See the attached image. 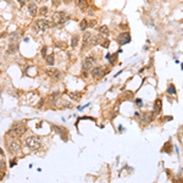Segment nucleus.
Here are the masks:
<instances>
[{"mask_svg": "<svg viewBox=\"0 0 183 183\" xmlns=\"http://www.w3.org/2000/svg\"><path fill=\"white\" fill-rule=\"evenodd\" d=\"M94 66H95V59L94 58L87 56V58L83 60V72H87L89 70H92Z\"/></svg>", "mask_w": 183, "mask_h": 183, "instance_id": "8", "label": "nucleus"}, {"mask_svg": "<svg viewBox=\"0 0 183 183\" xmlns=\"http://www.w3.org/2000/svg\"><path fill=\"white\" fill-rule=\"evenodd\" d=\"M92 76L94 78H101L104 76V68L101 66H95L92 68Z\"/></svg>", "mask_w": 183, "mask_h": 183, "instance_id": "10", "label": "nucleus"}, {"mask_svg": "<svg viewBox=\"0 0 183 183\" xmlns=\"http://www.w3.org/2000/svg\"><path fill=\"white\" fill-rule=\"evenodd\" d=\"M39 1H40V0H32V3H35V4L39 3Z\"/></svg>", "mask_w": 183, "mask_h": 183, "instance_id": "32", "label": "nucleus"}, {"mask_svg": "<svg viewBox=\"0 0 183 183\" xmlns=\"http://www.w3.org/2000/svg\"><path fill=\"white\" fill-rule=\"evenodd\" d=\"M0 155H3V150L1 149H0Z\"/></svg>", "mask_w": 183, "mask_h": 183, "instance_id": "33", "label": "nucleus"}, {"mask_svg": "<svg viewBox=\"0 0 183 183\" xmlns=\"http://www.w3.org/2000/svg\"><path fill=\"white\" fill-rule=\"evenodd\" d=\"M68 96L71 98V99H73V100H76V101H78L79 99H81V93L79 92H70L68 93Z\"/></svg>", "mask_w": 183, "mask_h": 183, "instance_id": "15", "label": "nucleus"}, {"mask_svg": "<svg viewBox=\"0 0 183 183\" xmlns=\"http://www.w3.org/2000/svg\"><path fill=\"white\" fill-rule=\"evenodd\" d=\"M120 28H121V30L127 31V30H128V26H127V24H126V23H121V24H120Z\"/></svg>", "mask_w": 183, "mask_h": 183, "instance_id": "27", "label": "nucleus"}, {"mask_svg": "<svg viewBox=\"0 0 183 183\" xmlns=\"http://www.w3.org/2000/svg\"><path fill=\"white\" fill-rule=\"evenodd\" d=\"M94 37H95V34L91 33V32H85L84 35H83V48H82V50H85V49L95 45Z\"/></svg>", "mask_w": 183, "mask_h": 183, "instance_id": "3", "label": "nucleus"}, {"mask_svg": "<svg viewBox=\"0 0 183 183\" xmlns=\"http://www.w3.org/2000/svg\"><path fill=\"white\" fill-rule=\"evenodd\" d=\"M88 27H89V22H88L85 18H84V20H82V21H81V23H79V28H81V31H85Z\"/></svg>", "mask_w": 183, "mask_h": 183, "instance_id": "18", "label": "nucleus"}, {"mask_svg": "<svg viewBox=\"0 0 183 183\" xmlns=\"http://www.w3.org/2000/svg\"><path fill=\"white\" fill-rule=\"evenodd\" d=\"M4 1H6V3H10V1H11V0H4Z\"/></svg>", "mask_w": 183, "mask_h": 183, "instance_id": "34", "label": "nucleus"}, {"mask_svg": "<svg viewBox=\"0 0 183 183\" xmlns=\"http://www.w3.org/2000/svg\"><path fill=\"white\" fill-rule=\"evenodd\" d=\"M167 94H170V95H174V94H176V88H174V85H173V84H169Z\"/></svg>", "mask_w": 183, "mask_h": 183, "instance_id": "20", "label": "nucleus"}, {"mask_svg": "<svg viewBox=\"0 0 183 183\" xmlns=\"http://www.w3.org/2000/svg\"><path fill=\"white\" fill-rule=\"evenodd\" d=\"M116 42L119 43L120 45H126V44L131 43V35H129L128 32H123V33H121V34L117 35Z\"/></svg>", "mask_w": 183, "mask_h": 183, "instance_id": "7", "label": "nucleus"}, {"mask_svg": "<svg viewBox=\"0 0 183 183\" xmlns=\"http://www.w3.org/2000/svg\"><path fill=\"white\" fill-rule=\"evenodd\" d=\"M24 143H26V145L30 149H32V150L38 149V148H40V145H42V144H40V139H39V138H37V137H28V138H26Z\"/></svg>", "mask_w": 183, "mask_h": 183, "instance_id": "5", "label": "nucleus"}, {"mask_svg": "<svg viewBox=\"0 0 183 183\" xmlns=\"http://www.w3.org/2000/svg\"><path fill=\"white\" fill-rule=\"evenodd\" d=\"M109 61H110V64H111V65H115V62H116V61H117V54H110V58L108 59Z\"/></svg>", "mask_w": 183, "mask_h": 183, "instance_id": "21", "label": "nucleus"}, {"mask_svg": "<svg viewBox=\"0 0 183 183\" xmlns=\"http://www.w3.org/2000/svg\"><path fill=\"white\" fill-rule=\"evenodd\" d=\"M142 103H143V101H142V99H136V104H137L138 108H142V105H143Z\"/></svg>", "mask_w": 183, "mask_h": 183, "instance_id": "26", "label": "nucleus"}, {"mask_svg": "<svg viewBox=\"0 0 183 183\" xmlns=\"http://www.w3.org/2000/svg\"><path fill=\"white\" fill-rule=\"evenodd\" d=\"M78 42H79V35L78 34L72 35V38H71V47L76 48L77 45H78Z\"/></svg>", "mask_w": 183, "mask_h": 183, "instance_id": "16", "label": "nucleus"}, {"mask_svg": "<svg viewBox=\"0 0 183 183\" xmlns=\"http://www.w3.org/2000/svg\"><path fill=\"white\" fill-rule=\"evenodd\" d=\"M27 7H28V12H30V15L32 16V17H35L37 14H38V11H39L38 6H37V4L35 3H30Z\"/></svg>", "mask_w": 183, "mask_h": 183, "instance_id": "11", "label": "nucleus"}, {"mask_svg": "<svg viewBox=\"0 0 183 183\" xmlns=\"http://www.w3.org/2000/svg\"><path fill=\"white\" fill-rule=\"evenodd\" d=\"M67 20H68V17H67L66 12H64V11L54 12V14H52V17H51V21H52V23H54L55 26H59V24L65 23Z\"/></svg>", "mask_w": 183, "mask_h": 183, "instance_id": "2", "label": "nucleus"}, {"mask_svg": "<svg viewBox=\"0 0 183 183\" xmlns=\"http://www.w3.org/2000/svg\"><path fill=\"white\" fill-rule=\"evenodd\" d=\"M50 103L51 104H54V105H56V103H58V100L60 99V93H52V94L50 95Z\"/></svg>", "mask_w": 183, "mask_h": 183, "instance_id": "14", "label": "nucleus"}, {"mask_svg": "<svg viewBox=\"0 0 183 183\" xmlns=\"http://www.w3.org/2000/svg\"><path fill=\"white\" fill-rule=\"evenodd\" d=\"M161 106H162V101L160 99H156L154 103V109H153V113H160L161 111Z\"/></svg>", "mask_w": 183, "mask_h": 183, "instance_id": "13", "label": "nucleus"}, {"mask_svg": "<svg viewBox=\"0 0 183 183\" xmlns=\"http://www.w3.org/2000/svg\"><path fill=\"white\" fill-rule=\"evenodd\" d=\"M48 7L47 6H42V7H40V9H39V11H38V14L40 15V16H45V14H48Z\"/></svg>", "mask_w": 183, "mask_h": 183, "instance_id": "22", "label": "nucleus"}, {"mask_svg": "<svg viewBox=\"0 0 183 183\" xmlns=\"http://www.w3.org/2000/svg\"><path fill=\"white\" fill-rule=\"evenodd\" d=\"M24 131H26L24 125L21 123V122H16V123H14V126H12L11 129L9 131V136L17 138L20 136H22V134L24 133Z\"/></svg>", "mask_w": 183, "mask_h": 183, "instance_id": "1", "label": "nucleus"}, {"mask_svg": "<svg viewBox=\"0 0 183 183\" xmlns=\"http://www.w3.org/2000/svg\"><path fill=\"white\" fill-rule=\"evenodd\" d=\"M45 54H47V47H43V49H42V55L44 56V58L47 56Z\"/></svg>", "mask_w": 183, "mask_h": 183, "instance_id": "29", "label": "nucleus"}, {"mask_svg": "<svg viewBox=\"0 0 183 183\" xmlns=\"http://www.w3.org/2000/svg\"><path fill=\"white\" fill-rule=\"evenodd\" d=\"M165 120H166V121H171V120H172V117H171V116H167V117H165Z\"/></svg>", "mask_w": 183, "mask_h": 183, "instance_id": "31", "label": "nucleus"}, {"mask_svg": "<svg viewBox=\"0 0 183 183\" xmlns=\"http://www.w3.org/2000/svg\"><path fill=\"white\" fill-rule=\"evenodd\" d=\"M64 3H66V4H70V3H72V1H75V0H62Z\"/></svg>", "mask_w": 183, "mask_h": 183, "instance_id": "30", "label": "nucleus"}, {"mask_svg": "<svg viewBox=\"0 0 183 183\" xmlns=\"http://www.w3.org/2000/svg\"><path fill=\"white\" fill-rule=\"evenodd\" d=\"M45 61H47V65H54V55L50 54V55H48L45 56Z\"/></svg>", "mask_w": 183, "mask_h": 183, "instance_id": "19", "label": "nucleus"}, {"mask_svg": "<svg viewBox=\"0 0 183 183\" xmlns=\"http://www.w3.org/2000/svg\"><path fill=\"white\" fill-rule=\"evenodd\" d=\"M170 146H171V144H170V142H169V143L166 144V146H165V148H162V152H166L167 154H170V153H171V150H170Z\"/></svg>", "mask_w": 183, "mask_h": 183, "instance_id": "25", "label": "nucleus"}, {"mask_svg": "<svg viewBox=\"0 0 183 183\" xmlns=\"http://www.w3.org/2000/svg\"><path fill=\"white\" fill-rule=\"evenodd\" d=\"M7 148L11 153L14 154H18L21 152V143H20L18 139H12L9 142V144H7Z\"/></svg>", "mask_w": 183, "mask_h": 183, "instance_id": "6", "label": "nucleus"}, {"mask_svg": "<svg viewBox=\"0 0 183 183\" xmlns=\"http://www.w3.org/2000/svg\"><path fill=\"white\" fill-rule=\"evenodd\" d=\"M75 3H76V5L78 6L79 10L85 11V10L88 9V3H87V0H75Z\"/></svg>", "mask_w": 183, "mask_h": 183, "instance_id": "12", "label": "nucleus"}, {"mask_svg": "<svg viewBox=\"0 0 183 183\" xmlns=\"http://www.w3.org/2000/svg\"><path fill=\"white\" fill-rule=\"evenodd\" d=\"M61 3V0H52V5L54 6H59Z\"/></svg>", "mask_w": 183, "mask_h": 183, "instance_id": "28", "label": "nucleus"}, {"mask_svg": "<svg viewBox=\"0 0 183 183\" xmlns=\"http://www.w3.org/2000/svg\"><path fill=\"white\" fill-rule=\"evenodd\" d=\"M54 26L55 24L52 22L48 21V20H44V18L37 20V21L34 22V27L37 28V30H39V31H45V30H48V28H51Z\"/></svg>", "mask_w": 183, "mask_h": 183, "instance_id": "4", "label": "nucleus"}, {"mask_svg": "<svg viewBox=\"0 0 183 183\" xmlns=\"http://www.w3.org/2000/svg\"><path fill=\"white\" fill-rule=\"evenodd\" d=\"M54 129H55L56 132H59V134H64V133H67V131H66V129H65L64 127H59V126H58V127H54Z\"/></svg>", "mask_w": 183, "mask_h": 183, "instance_id": "23", "label": "nucleus"}, {"mask_svg": "<svg viewBox=\"0 0 183 183\" xmlns=\"http://www.w3.org/2000/svg\"><path fill=\"white\" fill-rule=\"evenodd\" d=\"M181 68H182V70H183V64H182V66H181Z\"/></svg>", "mask_w": 183, "mask_h": 183, "instance_id": "35", "label": "nucleus"}, {"mask_svg": "<svg viewBox=\"0 0 183 183\" xmlns=\"http://www.w3.org/2000/svg\"><path fill=\"white\" fill-rule=\"evenodd\" d=\"M99 32H100V33L103 34V35H109V34H110L109 27L105 26V24H104V26H100V27H99Z\"/></svg>", "mask_w": 183, "mask_h": 183, "instance_id": "17", "label": "nucleus"}, {"mask_svg": "<svg viewBox=\"0 0 183 183\" xmlns=\"http://www.w3.org/2000/svg\"><path fill=\"white\" fill-rule=\"evenodd\" d=\"M47 75L50 77V78H52V79H61V77H62V73H61V71H59L58 68H54V67L47 68Z\"/></svg>", "mask_w": 183, "mask_h": 183, "instance_id": "9", "label": "nucleus"}, {"mask_svg": "<svg viewBox=\"0 0 183 183\" xmlns=\"http://www.w3.org/2000/svg\"><path fill=\"white\" fill-rule=\"evenodd\" d=\"M109 44H110L109 39H104L103 42H101V47H103V48H109Z\"/></svg>", "mask_w": 183, "mask_h": 183, "instance_id": "24", "label": "nucleus"}]
</instances>
